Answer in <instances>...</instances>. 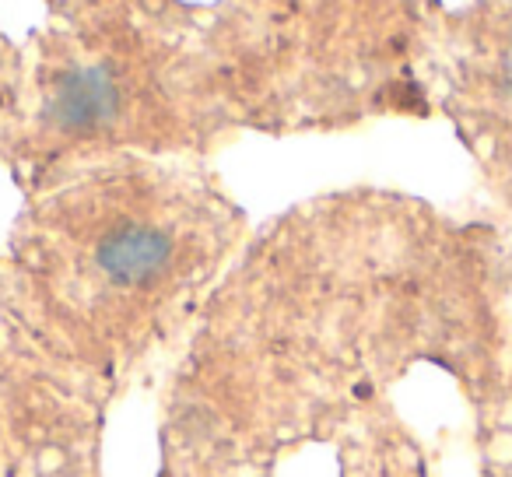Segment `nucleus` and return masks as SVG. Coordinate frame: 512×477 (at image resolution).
Segmentation results:
<instances>
[{
	"label": "nucleus",
	"instance_id": "f257e3e1",
	"mask_svg": "<svg viewBox=\"0 0 512 477\" xmlns=\"http://www.w3.org/2000/svg\"><path fill=\"white\" fill-rule=\"evenodd\" d=\"M25 197L0 285L39 355L81 393L186 341L249 239L204 158L113 155Z\"/></svg>",
	"mask_w": 512,
	"mask_h": 477
},
{
	"label": "nucleus",
	"instance_id": "f03ea898",
	"mask_svg": "<svg viewBox=\"0 0 512 477\" xmlns=\"http://www.w3.org/2000/svg\"><path fill=\"white\" fill-rule=\"evenodd\" d=\"M239 134L207 0H39L4 141L25 193L113 155L207 158Z\"/></svg>",
	"mask_w": 512,
	"mask_h": 477
},
{
	"label": "nucleus",
	"instance_id": "7ed1b4c3",
	"mask_svg": "<svg viewBox=\"0 0 512 477\" xmlns=\"http://www.w3.org/2000/svg\"><path fill=\"white\" fill-rule=\"evenodd\" d=\"M442 0H207L239 130L337 134L432 116L425 53Z\"/></svg>",
	"mask_w": 512,
	"mask_h": 477
},
{
	"label": "nucleus",
	"instance_id": "20e7f679",
	"mask_svg": "<svg viewBox=\"0 0 512 477\" xmlns=\"http://www.w3.org/2000/svg\"><path fill=\"white\" fill-rule=\"evenodd\" d=\"M425 92L488 190L512 186V0L442 4L425 53Z\"/></svg>",
	"mask_w": 512,
	"mask_h": 477
},
{
	"label": "nucleus",
	"instance_id": "39448f33",
	"mask_svg": "<svg viewBox=\"0 0 512 477\" xmlns=\"http://www.w3.org/2000/svg\"><path fill=\"white\" fill-rule=\"evenodd\" d=\"M491 193V204H495L498 211V221L495 225H502V232L509 235V243H512V186H495Z\"/></svg>",
	"mask_w": 512,
	"mask_h": 477
}]
</instances>
